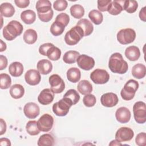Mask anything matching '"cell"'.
<instances>
[{
    "mask_svg": "<svg viewBox=\"0 0 146 146\" xmlns=\"http://www.w3.org/2000/svg\"><path fill=\"white\" fill-rule=\"evenodd\" d=\"M108 67L113 73L123 74L127 71L128 65L120 53L115 52L110 57Z\"/></svg>",
    "mask_w": 146,
    "mask_h": 146,
    "instance_id": "1",
    "label": "cell"
},
{
    "mask_svg": "<svg viewBox=\"0 0 146 146\" xmlns=\"http://www.w3.org/2000/svg\"><path fill=\"white\" fill-rule=\"evenodd\" d=\"M23 30V26L19 22L13 20L3 27V36L7 40H13L22 33Z\"/></svg>",
    "mask_w": 146,
    "mask_h": 146,
    "instance_id": "2",
    "label": "cell"
},
{
    "mask_svg": "<svg viewBox=\"0 0 146 146\" xmlns=\"http://www.w3.org/2000/svg\"><path fill=\"white\" fill-rule=\"evenodd\" d=\"M84 36V33L82 28L78 26L72 27L64 36V41L69 46L76 44Z\"/></svg>",
    "mask_w": 146,
    "mask_h": 146,
    "instance_id": "3",
    "label": "cell"
},
{
    "mask_svg": "<svg viewBox=\"0 0 146 146\" xmlns=\"http://www.w3.org/2000/svg\"><path fill=\"white\" fill-rule=\"evenodd\" d=\"M139 87V83L136 80L134 79H129L128 80L120 92L122 99L127 101L132 99Z\"/></svg>",
    "mask_w": 146,
    "mask_h": 146,
    "instance_id": "4",
    "label": "cell"
},
{
    "mask_svg": "<svg viewBox=\"0 0 146 146\" xmlns=\"http://www.w3.org/2000/svg\"><path fill=\"white\" fill-rule=\"evenodd\" d=\"M117 40L121 44H128L132 43L136 38L135 31L131 28L123 29L117 33Z\"/></svg>",
    "mask_w": 146,
    "mask_h": 146,
    "instance_id": "5",
    "label": "cell"
},
{
    "mask_svg": "<svg viewBox=\"0 0 146 146\" xmlns=\"http://www.w3.org/2000/svg\"><path fill=\"white\" fill-rule=\"evenodd\" d=\"M133 117L139 124H144L146 121V105L143 102H136L133 106Z\"/></svg>",
    "mask_w": 146,
    "mask_h": 146,
    "instance_id": "6",
    "label": "cell"
},
{
    "mask_svg": "<svg viewBox=\"0 0 146 146\" xmlns=\"http://www.w3.org/2000/svg\"><path fill=\"white\" fill-rule=\"evenodd\" d=\"M72 106V104L68 100L63 98L53 104L52 111L58 116H64L68 113Z\"/></svg>",
    "mask_w": 146,
    "mask_h": 146,
    "instance_id": "7",
    "label": "cell"
},
{
    "mask_svg": "<svg viewBox=\"0 0 146 146\" xmlns=\"http://www.w3.org/2000/svg\"><path fill=\"white\" fill-rule=\"evenodd\" d=\"M90 78L95 84H103L108 82L110 75L106 70L97 68L91 73Z\"/></svg>",
    "mask_w": 146,
    "mask_h": 146,
    "instance_id": "8",
    "label": "cell"
},
{
    "mask_svg": "<svg viewBox=\"0 0 146 146\" xmlns=\"http://www.w3.org/2000/svg\"><path fill=\"white\" fill-rule=\"evenodd\" d=\"M49 83L51 90L54 94H59L65 88V83L62 78L58 74H53L49 77Z\"/></svg>",
    "mask_w": 146,
    "mask_h": 146,
    "instance_id": "9",
    "label": "cell"
},
{
    "mask_svg": "<svg viewBox=\"0 0 146 146\" xmlns=\"http://www.w3.org/2000/svg\"><path fill=\"white\" fill-rule=\"evenodd\" d=\"M54 124L53 117L48 114L44 113L37 121V125L39 129L42 132H48L50 131Z\"/></svg>",
    "mask_w": 146,
    "mask_h": 146,
    "instance_id": "10",
    "label": "cell"
},
{
    "mask_svg": "<svg viewBox=\"0 0 146 146\" xmlns=\"http://www.w3.org/2000/svg\"><path fill=\"white\" fill-rule=\"evenodd\" d=\"M134 136L133 130L127 127L120 128L116 132L115 140L119 143L129 141L132 139Z\"/></svg>",
    "mask_w": 146,
    "mask_h": 146,
    "instance_id": "11",
    "label": "cell"
},
{
    "mask_svg": "<svg viewBox=\"0 0 146 146\" xmlns=\"http://www.w3.org/2000/svg\"><path fill=\"white\" fill-rule=\"evenodd\" d=\"M78 66L86 71L91 70L95 66V60L93 58L86 54L80 55L76 60Z\"/></svg>",
    "mask_w": 146,
    "mask_h": 146,
    "instance_id": "12",
    "label": "cell"
},
{
    "mask_svg": "<svg viewBox=\"0 0 146 146\" xmlns=\"http://www.w3.org/2000/svg\"><path fill=\"white\" fill-rule=\"evenodd\" d=\"M25 115L29 119L36 118L40 113V108L38 104L34 102L26 103L23 107Z\"/></svg>",
    "mask_w": 146,
    "mask_h": 146,
    "instance_id": "13",
    "label": "cell"
},
{
    "mask_svg": "<svg viewBox=\"0 0 146 146\" xmlns=\"http://www.w3.org/2000/svg\"><path fill=\"white\" fill-rule=\"evenodd\" d=\"M119 102L116 94L113 92H107L103 94L100 98L102 104L106 107H112L115 106Z\"/></svg>",
    "mask_w": 146,
    "mask_h": 146,
    "instance_id": "14",
    "label": "cell"
},
{
    "mask_svg": "<svg viewBox=\"0 0 146 146\" xmlns=\"http://www.w3.org/2000/svg\"><path fill=\"white\" fill-rule=\"evenodd\" d=\"M35 8L38 15H43L54 13L51 9V3L48 0H39L36 2Z\"/></svg>",
    "mask_w": 146,
    "mask_h": 146,
    "instance_id": "15",
    "label": "cell"
},
{
    "mask_svg": "<svg viewBox=\"0 0 146 146\" xmlns=\"http://www.w3.org/2000/svg\"><path fill=\"white\" fill-rule=\"evenodd\" d=\"M25 79L29 85L36 86L40 83L41 80L40 72L35 69L29 70L25 73Z\"/></svg>",
    "mask_w": 146,
    "mask_h": 146,
    "instance_id": "16",
    "label": "cell"
},
{
    "mask_svg": "<svg viewBox=\"0 0 146 146\" xmlns=\"http://www.w3.org/2000/svg\"><path fill=\"white\" fill-rule=\"evenodd\" d=\"M54 99V92L51 88L43 89L38 96V101L42 105L50 104Z\"/></svg>",
    "mask_w": 146,
    "mask_h": 146,
    "instance_id": "17",
    "label": "cell"
},
{
    "mask_svg": "<svg viewBox=\"0 0 146 146\" xmlns=\"http://www.w3.org/2000/svg\"><path fill=\"white\" fill-rule=\"evenodd\" d=\"M131 114L128 108L125 107L119 108L115 112V117L117 121L120 123H128L131 119Z\"/></svg>",
    "mask_w": 146,
    "mask_h": 146,
    "instance_id": "18",
    "label": "cell"
},
{
    "mask_svg": "<svg viewBox=\"0 0 146 146\" xmlns=\"http://www.w3.org/2000/svg\"><path fill=\"white\" fill-rule=\"evenodd\" d=\"M36 68L40 74L47 75L51 72L52 70V64L51 62L47 59H41L38 61Z\"/></svg>",
    "mask_w": 146,
    "mask_h": 146,
    "instance_id": "19",
    "label": "cell"
},
{
    "mask_svg": "<svg viewBox=\"0 0 146 146\" xmlns=\"http://www.w3.org/2000/svg\"><path fill=\"white\" fill-rule=\"evenodd\" d=\"M124 1L114 0L110 4L107 11L112 15L119 14L123 10V5Z\"/></svg>",
    "mask_w": 146,
    "mask_h": 146,
    "instance_id": "20",
    "label": "cell"
},
{
    "mask_svg": "<svg viewBox=\"0 0 146 146\" xmlns=\"http://www.w3.org/2000/svg\"><path fill=\"white\" fill-rule=\"evenodd\" d=\"M124 54L126 58L130 61H136L139 59L140 56V50L135 46L128 47L125 49Z\"/></svg>",
    "mask_w": 146,
    "mask_h": 146,
    "instance_id": "21",
    "label": "cell"
},
{
    "mask_svg": "<svg viewBox=\"0 0 146 146\" xmlns=\"http://www.w3.org/2000/svg\"><path fill=\"white\" fill-rule=\"evenodd\" d=\"M76 26H78L82 28L84 33V36H88L92 34L94 30V26L92 23L87 19H81L76 23Z\"/></svg>",
    "mask_w": 146,
    "mask_h": 146,
    "instance_id": "22",
    "label": "cell"
},
{
    "mask_svg": "<svg viewBox=\"0 0 146 146\" xmlns=\"http://www.w3.org/2000/svg\"><path fill=\"white\" fill-rule=\"evenodd\" d=\"M9 72L13 77L20 76L23 72V66L19 62H14L10 64Z\"/></svg>",
    "mask_w": 146,
    "mask_h": 146,
    "instance_id": "23",
    "label": "cell"
},
{
    "mask_svg": "<svg viewBox=\"0 0 146 146\" xmlns=\"http://www.w3.org/2000/svg\"><path fill=\"white\" fill-rule=\"evenodd\" d=\"M0 12L1 16L9 18L11 17L14 14L15 9L10 3L5 2L2 3L0 6Z\"/></svg>",
    "mask_w": 146,
    "mask_h": 146,
    "instance_id": "24",
    "label": "cell"
},
{
    "mask_svg": "<svg viewBox=\"0 0 146 146\" xmlns=\"http://www.w3.org/2000/svg\"><path fill=\"white\" fill-rule=\"evenodd\" d=\"M132 76L136 79H142L146 74V67L141 63H137L134 65L132 68Z\"/></svg>",
    "mask_w": 146,
    "mask_h": 146,
    "instance_id": "25",
    "label": "cell"
},
{
    "mask_svg": "<svg viewBox=\"0 0 146 146\" xmlns=\"http://www.w3.org/2000/svg\"><path fill=\"white\" fill-rule=\"evenodd\" d=\"M21 20L26 24H32L36 19V14L32 10L23 11L21 14Z\"/></svg>",
    "mask_w": 146,
    "mask_h": 146,
    "instance_id": "26",
    "label": "cell"
},
{
    "mask_svg": "<svg viewBox=\"0 0 146 146\" xmlns=\"http://www.w3.org/2000/svg\"><path fill=\"white\" fill-rule=\"evenodd\" d=\"M78 91L82 95L90 94L92 91V86L91 83L87 80H82L79 82L77 86Z\"/></svg>",
    "mask_w": 146,
    "mask_h": 146,
    "instance_id": "27",
    "label": "cell"
},
{
    "mask_svg": "<svg viewBox=\"0 0 146 146\" xmlns=\"http://www.w3.org/2000/svg\"><path fill=\"white\" fill-rule=\"evenodd\" d=\"M24 94L25 89L21 84H15L10 87V94L14 99H20L24 95Z\"/></svg>",
    "mask_w": 146,
    "mask_h": 146,
    "instance_id": "28",
    "label": "cell"
},
{
    "mask_svg": "<svg viewBox=\"0 0 146 146\" xmlns=\"http://www.w3.org/2000/svg\"><path fill=\"white\" fill-rule=\"evenodd\" d=\"M80 71L76 67H71L67 71V78L70 82L76 83L80 80Z\"/></svg>",
    "mask_w": 146,
    "mask_h": 146,
    "instance_id": "29",
    "label": "cell"
},
{
    "mask_svg": "<svg viewBox=\"0 0 146 146\" xmlns=\"http://www.w3.org/2000/svg\"><path fill=\"white\" fill-rule=\"evenodd\" d=\"M38 35L35 30L29 29L25 31L23 34V40L29 44H34L37 40Z\"/></svg>",
    "mask_w": 146,
    "mask_h": 146,
    "instance_id": "30",
    "label": "cell"
},
{
    "mask_svg": "<svg viewBox=\"0 0 146 146\" xmlns=\"http://www.w3.org/2000/svg\"><path fill=\"white\" fill-rule=\"evenodd\" d=\"M63 98L68 100L73 106L76 104L79 101L80 95L75 90L70 89L64 95Z\"/></svg>",
    "mask_w": 146,
    "mask_h": 146,
    "instance_id": "31",
    "label": "cell"
},
{
    "mask_svg": "<svg viewBox=\"0 0 146 146\" xmlns=\"http://www.w3.org/2000/svg\"><path fill=\"white\" fill-rule=\"evenodd\" d=\"M80 55L79 52L74 50L67 51L63 55V60L67 64H72L76 62L77 58Z\"/></svg>",
    "mask_w": 146,
    "mask_h": 146,
    "instance_id": "32",
    "label": "cell"
},
{
    "mask_svg": "<svg viewBox=\"0 0 146 146\" xmlns=\"http://www.w3.org/2000/svg\"><path fill=\"white\" fill-rule=\"evenodd\" d=\"M54 144V139L53 136L49 134L46 133L41 135L37 143V145L39 146H51Z\"/></svg>",
    "mask_w": 146,
    "mask_h": 146,
    "instance_id": "33",
    "label": "cell"
},
{
    "mask_svg": "<svg viewBox=\"0 0 146 146\" xmlns=\"http://www.w3.org/2000/svg\"><path fill=\"white\" fill-rule=\"evenodd\" d=\"M70 13L74 18L80 19L84 15V7L80 5H74L70 7Z\"/></svg>",
    "mask_w": 146,
    "mask_h": 146,
    "instance_id": "34",
    "label": "cell"
},
{
    "mask_svg": "<svg viewBox=\"0 0 146 146\" xmlns=\"http://www.w3.org/2000/svg\"><path fill=\"white\" fill-rule=\"evenodd\" d=\"M88 17L95 25H98L102 23L103 16L102 13L98 10H92L88 13Z\"/></svg>",
    "mask_w": 146,
    "mask_h": 146,
    "instance_id": "35",
    "label": "cell"
},
{
    "mask_svg": "<svg viewBox=\"0 0 146 146\" xmlns=\"http://www.w3.org/2000/svg\"><path fill=\"white\" fill-rule=\"evenodd\" d=\"M46 56L51 60H58L60 58L61 51L58 47H55L54 45L48 49L47 52Z\"/></svg>",
    "mask_w": 146,
    "mask_h": 146,
    "instance_id": "36",
    "label": "cell"
},
{
    "mask_svg": "<svg viewBox=\"0 0 146 146\" xmlns=\"http://www.w3.org/2000/svg\"><path fill=\"white\" fill-rule=\"evenodd\" d=\"M26 129L27 132L31 136L37 135L40 131L38 127L37 121L35 120L29 121L26 124Z\"/></svg>",
    "mask_w": 146,
    "mask_h": 146,
    "instance_id": "37",
    "label": "cell"
},
{
    "mask_svg": "<svg viewBox=\"0 0 146 146\" xmlns=\"http://www.w3.org/2000/svg\"><path fill=\"white\" fill-rule=\"evenodd\" d=\"M138 7V3L135 0L124 1L123 5V10L128 13H135Z\"/></svg>",
    "mask_w": 146,
    "mask_h": 146,
    "instance_id": "38",
    "label": "cell"
},
{
    "mask_svg": "<svg viewBox=\"0 0 146 146\" xmlns=\"http://www.w3.org/2000/svg\"><path fill=\"white\" fill-rule=\"evenodd\" d=\"M11 84L10 76L5 73L0 74V88L2 90L9 88Z\"/></svg>",
    "mask_w": 146,
    "mask_h": 146,
    "instance_id": "39",
    "label": "cell"
},
{
    "mask_svg": "<svg viewBox=\"0 0 146 146\" xmlns=\"http://www.w3.org/2000/svg\"><path fill=\"white\" fill-rule=\"evenodd\" d=\"M55 22L65 27L70 22V17L67 14L62 13L56 16Z\"/></svg>",
    "mask_w": 146,
    "mask_h": 146,
    "instance_id": "40",
    "label": "cell"
},
{
    "mask_svg": "<svg viewBox=\"0 0 146 146\" xmlns=\"http://www.w3.org/2000/svg\"><path fill=\"white\" fill-rule=\"evenodd\" d=\"M64 29V27L60 25L54 21L50 27V32L54 36H56L62 34Z\"/></svg>",
    "mask_w": 146,
    "mask_h": 146,
    "instance_id": "41",
    "label": "cell"
},
{
    "mask_svg": "<svg viewBox=\"0 0 146 146\" xmlns=\"http://www.w3.org/2000/svg\"><path fill=\"white\" fill-rule=\"evenodd\" d=\"M83 102L85 106L87 107H91L95 106L96 102V97L91 94L85 95L83 98Z\"/></svg>",
    "mask_w": 146,
    "mask_h": 146,
    "instance_id": "42",
    "label": "cell"
},
{
    "mask_svg": "<svg viewBox=\"0 0 146 146\" xmlns=\"http://www.w3.org/2000/svg\"><path fill=\"white\" fill-rule=\"evenodd\" d=\"M68 3L66 0H56L54 2V9L58 11H62L67 8Z\"/></svg>",
    "mask_w": 146,
    "mask_h": 146,
    "instance_id": "43",
    "label": "cell"
},
{
    "mask_svg": "<svg viewBox=\"0 0 146 146\" xmlns=\"http://www.w3.org/2000/svg\"><path fill=\"white\" fill-rule=\"evenodd\" d=\"M111 0H98V9L99 11L104 12L107 11L110 4L111 3Z\"/></svg>",
    "mask_w": 146,
    "mask_h": 146,
    "instance_id": "44",
    "label": "cell"
},
{
    "mask_svg": "<svg viewBox=\"0 0 146 146\" xmlns=\"http://www.w3.org/2000/svg\"><path fill=\"white\" fill-rule=\"evenodd\" d=\"M135 142L139 146H145L146 145V133L141 132L137 134L135 139Z\"/></svg>",
    "mask_w": 146,
    "mask_h": 146,
    "instance_id": "45",
    "label": "cell"
},
{
    "mask_svg": "<svg viewBox=\"0 0 146 146\" xmlns=\"http://www.w3.org/2000/svg\"><path fill=\"white\" fill-rule=\"evenodd\" d=\"M52 46H54V44L51 43H44V44L40 45L39 48V54L43 56H46L47 51Z\"/></svg>",
    "mask_w": 146,
    "mask_h": 146,
    "instance_id": "46",
    "label": "cell"
},
{
    "mask_svg": "<svg viewBox=\"0 0 146 146\" xmlns=\"http://www.w3.org/2000/svg\"><path fill=\"white\" fill-rule=\"evenodd\" d=\"M14 3L16 6L19 8H26L29 6L30 3L29 0H15Z\"/></svg>",
    "mask_w": 146,
    "mask_h": 146,
    "instance_id": "47",
    "label": "cell"
},
{
    "mask_svg": "<svg viewBox=\"0 0 146 146\" xmlns=\"http://www.w3.org/2000/svg\"><path fill=\"white\" fill-rule=\"evenodd\" d=\"M7 66V58L3 55H0V70H2L5 68Z\"/></svg>",
    "mask_w": 146,
    "mask_h": 146,
    "instance_id": "48",
    "label": "cell"
},
{
    "mask_svg": "<svg viewBox=\"0 0 146 146\" xmlns=\"http://www.w3.org/2000/svg\"><path fill=\"white\" fill-rule=\"evenodd\" d=\"M145 9H146V7L144 6L143 7L140 11L139 12V18L140 19L143 21V22H145L146 21V13H145Z\"/></svg>",
    "mask_w": 146,
    "mask_h": 146,
    "instance_id": "49",
    "label": "cell"
},
{
    "mask_svg": "<svg viewBox=\"0 0 146 146\" xmlns=\"http://www.w3.org/2000/svg\"><path fill=\"white\" fill-rule=\"evenodd\" d=\"M0 145L1 146H10V140L7 138H1L0 139Z\"/></svg>",
    "mask_w": 146,
    "mask_h": 146,
    "instance_id": "50",
    "label": "cell"
},
{
    "mask_svg": "<svg viewBox=\"0 0 146 146\" xmlns=\"http://www.w3.org/2000/svg\"><path fill=\"white\" fill-rule=\"evenodd\" d=\"M6 122L2 119H1V135H2L6 132Z\"/></svg>",
    "mask_w": 146,
    "mask_h": 146,
    "instance_id": "51",
    "label": "cell"
},
{
    "mask_svg": "<svg viewBox=\"0 0 146 146\" xmlns=\"http://www.w3.org/2000/svg\"><path fill=\"white\" fill-rule=\"evenodd\" d=\"M0 42H1V50L0 51L1 52H3L4 51L6 50V43L3 42L2 40H0Z\"/></svg>",
    "mask_w": 146,
    "mask_h": 146,
    "instance_id": "52",
    "label": "cell"
},
{
    "mask_svg": "<svg viewBox=\"0 0 146 146\" xmlns=\"http://www.w3.org/2000/svg\"><path fill=\"white\" fill-rule=\"evenodd\" d=\"M109 145H121L122 144L118 142L117 140H112L111 142L109 144Z\"/></svg>",
    "mask_w": 146,
    "mask_h": 146,
    "instance_id": "53",
    "label": "cell"
}]
</instances>
